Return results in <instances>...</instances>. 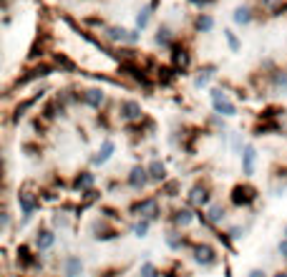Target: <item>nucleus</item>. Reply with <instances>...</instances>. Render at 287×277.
<instances>
[{
	"mask_svg": "<svg viewBox=\"0 0 287 277\" xmlns=\"http://www.w3.org/2000/svg\"><path fill=\"white\" fill-rule=\"evenodd\" d=\"M129 214L134 220H151L156 224L164 217V207H161L159 194H139L129 204Z\"/></svg>",
	"mask_w": 287,
	"mask_h": 277,
	"instance_id": "f257e3e1",
	"label": "nucleus"
},
{
	"mask_svg": "<svg viewBox=\"0 0 287 277\" xmlns=\"http://www.w3.org/2000/svg\"><path fill=\"white\" fill-rule=\"evenodd\" d=\"M211 202H214V186H211V182L207 177L196 179L194 186L187 192V204H189L191 209L199 212V209H207Z\"/></svg>",
	"mask_w": 287,
	"mask_h": 277,
	"instance_id": "f03ea898",
	"label": "nucleus"
},
{
	"mask_svg": "<svg viewBox=\"0 0 287 277\" xmlns=\"http://www.w3.org/2000/svg\"><path fill=\"white\" fill-rule=\"evenodd\" d=\"M116 121H121L124 126H134V124H139L146 119V111L144 106L139 104L136 98H121L118 104H116Z\"/></svg>",
	"mask_w": 287,
	"mask_h": 277,
	"instance_id": "7ed1b4c3",
	"label": "nucleus"
},
{
	"mask_svg": "<svg viewBox=\"0 0 287 277\" xmlns=\"http://www.w3.org/2000/svg\"><path fill=\"white\" fill-rule=\"evenodd\" d=\"M209 101H211V111L217 116H222V119H234L237 116V104L230 98V93L224 89H219V86L209 89Z\"/></svg>",
	"mask_w": 287,
	"mask_h": 277,
	"instance_id": "20e7f679",
	"label": "nucleus"
},
{
	"mask_svg": "<svg viewBox=\"0 0 287 277\" xmlns=\"http://www.w3.org/2000/svg\"><path fill=\"white\" fill-rule=\"evenodd\" d=\"M257 197H260L257 186H252L249 182H239V184L232 186V192H230V204L234 209H249L257 202Z\"/></svg>",
	"mask_w": 287,
	"mask_h": 277,
	"instance_id": "39448f33",
	"label": "nucleus"
},
{
	"mask_svg": "<svg viewBox=\"0 0 287 277\" xmlns=\"http://www.w3.org/2000/svg\"><path fill=\"white\" fill-rule=\"evenodd\" d=\"M40 194L36 192V189H30V186H20L18 189V207H20V214H23V220L20 224H25L28 220H33V214L40 209Z\"/></svg>",
	"mask_w": 287,
	"mask_h": 277,
	"instance_id": "423d86ee",
	"label": "nucleus"
},
{
	"mask_svg": "<svg viewBox=\"0 0 287 277\" xmlns=\"http://www.w3.org/2000/svg\"><path fill=\"white\" fill-rule=\"evenodd\" d=\"M189 255L202 270H211V267L219 265V252H217V247L209 244V242H196Z\"/></svg>",
	"mask_w": 287,
	"mask_h": 277,
	"instance_id": "0eeeda50",
	"label": "nucleus"
},
{
	"mask_svg": "<svg viewBox=\"0 0 287 277\" xmlns=\"http://www.w3.org/2000/svg\"><path fill=\"white\" fill-rule=\"evenodd\" d=\"M91 237H94L96 242H111V240H118L121 237V229L114 220H109V217L98 214L94 224H91Z\"/></svg>",
	"mask_w": 287,
	"mask_h": 277,
	"instance_id": "6e6552de",
	"label": "nucleus"
},
{
	"mask_svg": "<svg viewBox=\"0 0 287 277\" xmlns=\"http://www.w3.org/2000/svg\"><path fill=\"white\" fill-rule=\"evenodd\" d=\"M149 184H151V179H149L146 164H134L129 169V174H126V179H124V186L131 189V192H136V194H141Z\"/></svg>",
	"mask_w": 287,
	"mask_h": 277,
	"instance_id": "1a4fd4ad",
	"label": "nucleus"
},
{
	"mask_svg": "<svg viewBox=\"0 0 287 277\" xmlns=\"http://www.w3.org/2000/svg\"><path fill=\"white\" fill-rule=\"evenodd\" d=\"M194 220H196V212L189 204H184V207H172L169 214H166V224L174 227V229H187Z\"/></svg>",
	"mask_w": 287,
	"mask_h": 277,
	"instance_id": "9d476101",
	"label": "nucleus"
},
{
	"mask_svg": "<svg viewBox=\"0 0 287 277\" xmlns=\"http://www.w3.org/2000/svg\"><path fill=\"white\" fill-rule=\"evenodd\" d=\"M164 242H166V247H169L172 252H191V247L196 244L194 240H189V237L184 235V229H174V227L166 229Z\"/></svg>",
	"mask_w": 287,
	"mask_h": 277,
	"instance_id": "9b49d317",
	"label": "nucleus"
},
{
	"mask_svg": "<svg viewBox=\"0 0 287 277\" xmlns=\"http://www.w3.org/2000/svg\"><path fill=\"white\" fill-rule=\"evenodd\" d=\"M81 106L91 111H101L106 106V91L101 86H86L81 89Z\"/></svg>",
	"mask_w": 287,
	"mask_h": 277,
	"instance_id": "f8f14e48",
	"label": "nucleus"
},
{
	"mask_svg": "<svg viewBox=\"0 0 287 277\" xmlns=\"http://www.w3.org/2000/svg\"><path fill=\"white\" fill-rule=\"evenodd\" d=\"M68 186H71V192H76V194L83 197V194H88V192H94V189H96V174L91 171V169L76 171Z\"/></svg>",
	"mask_w": 287,
	"mask_h": 277,
	"instance_id": "ddd939ff",
	"label": "nucleus"
},
{
	"mask_svg": "<svg viewBox=\"0 0 287 277\" xmlns=\"http://www.w3.org/2000/svg\"><path fill=\"white\" fill-rule=\"evenodd\" d=\"M33 247H36V250H38L40 255L51 252L53 247H56V229H53V227L40 224V227L36 229V235H33Z\"/></svg>",
	"mask_w": 287,
	"mask_h": 277,
	"instance_id": "4468645a",
	"label": "nucleus"
},
{
	"mask_svg": "<svg viewBox=\"0 0 287 277\" xmlns=\"http://www.w3.org/2000/svg\"><path fill=\"white\" fill-rule=\"evenodd\" d=\"M101 38L111 46H129L131 40V31L129 28H121V25H106L101 28Z\"/></svg>",
	"mask_w": 287,
	"mask_h": 277,
	"instance_id": "2eb2a0df",
	"label": "nucleus"
},
{
	"mask_svg": "<svg viewBox=\"0 0 287 277\" xmlns=\"http://www.w3.org/2000/svg\"><path fill=\"white\" fill-rule=\"evenodd\" d=\"M265 83L272 93H287V68H272L269 74H265Z\"/></svg>",
	"mask_w": 287,
	"mask_h": 277,
	"instance_id": "dca6fc26",
	"label": "nucleus"
},
{
	"mask_svg": "<svg viewBox=\"0 0 287 277\" xmlns=\"http://www.w3.org/2000/svg\"><path fill=\"white\" fill-rule=\"evenodd\" d=\"M60 275L63 277H81L83 275V259L81 255H63L60 257Z\"/></svg>",
	"mask_w": 287,
	"mask_h": 277,
	"instance_id": "f3484780",
	"label": "nucleus"
},
{
	"mask_svg": "<svg viewBox=\"0 0 287 277\" xmlns=\"http://www.w3.org/2000/svg\"><path fill=\"white\" fill-rule=\"evenodd\" d=\"M114 151H116V141H114L111 136H106V139L101 141V147L94 151V156H91V166H103V164L114 156Z\"/></svg>",
	"mask_w": 287,
	"mask_h": 277,
	"instance_id": "a211bd4d",
	"label": "nucleus"
},
{
	"mask_svg": "<svg viewBox=\"0 0 287 277\" xmlns=\"http://www.w3.org/2000/svg\"><path fill=\"white\" fill-rule=\"evenodd\" d=\"M149 169V179L154 186H161L166 179H169V169H166V164L161 162V159H151V162L146 164Z\"/></svg>",
	"mask_w": 287,
	"mask_h": 277,
	"instance_id": "6ab92c4d",
	"label": "nucleus"
},
{
	"mask_svg": "<svg viewBox=\"0 0 287 277\" xmlns=\"http://www.w3.org/2000/svg\"><path fill=\"white\" fill-rule=\"evenodd\" d=\"M239 162H242V174L245 177H252L254 169H257V149L254 144H245V149L239 154Z\"/></svg>",
	"mask_w": 287,
	"mask_h": 277,
	"instance_id": "aec40b11",
	"label": "nucleus"
},
{
	"mask_svg": "<svg viewBox=\"0 0 287 277\" xmlns=\"http://www.w3.org/2000/svg\"><path fill=\"white\" fill-rule=\"evenodd\" d=\"M217 78V66L214 63H207V66H202V68H196L194 71V76H191V81H194V86L196 89H207V86Z\"/></svg>",
	"mask_w": 287,
	"mask_h": 277,
	"instance_id": "412c9836",
	"label": "nucleus"
},
{
	"mask_svg": "<svg viewBox=\"0 0 287 277\" xmlns=\"http://www.w3.org/2000/svg\"><path fill=\"white\" fill-rule=\"evenodd\" d=\"M154 43H156V46H161L164 51H172L176 43H179V38H176V33L172 31L169 25H159L156 33H154Z\"/></svg>",
	"mask_w": 287,
	"mask_h": 277,
	"instance_id": "4be33fe9",
	"label": "nucleus"
},
{
	"mask_svg": "<svg viewBox=\"0 0 287 277\" xmlns=\"http://www.w3.org/2000/svg\"><path fill=\"white\" fill-rule=\"evenodd\" d=\"M254 18H257V13H254V8L252 5H239L234 13H232V20L237 23V25H252L254 23Z\"/></svg>",
	"mask_w": 287,
	"mask_h": 277,
	"instance_id": "5701e85b",
	"label": "nucleus"
},
{
	"mask_svg": "<svg viewBox=\"0 0 287 277\" xmlns=\"http://www.w3.org/2000/svg\"><path fill=\"white\" fill-rule=\"evenodd\" d=\"M211 28H214V18H211L209 13H204V10H202L199 16L194 18V31H196V33H209Z\"/></svg>",
	"mask_w": 287,
	"mask_h": 277,
	"instance_id": "b1692460",
	"label": "nucleus"
},
{
	"mask_svg": "<svg viewBox=\"0 0 287 277\" xmlns=\"http://www.w3.org/2000/svg\"><path fill=\"white\" fill-rule=\"evenodd\" d=\"M151 227H154V222H151V220H134V224H131V235L139 237V240H144V237H149Z\"/></svg>",
	"mask_w": 287,
	"mask_h": 277,
	"instance_id": "393cba45",
	"label": "nucleus"
},
{
	"mask_svg": "<svg viewBox=\"0 0 287 277\" xmlns=\"http://www.w3.org/2000/svg\"><path fill=\"white\" fill-rule=\"evenodd\" d=\"M159 194H164V197H179L181 194V182L179 179H166L164 184H161V189H159Z\"/></svg>",
	"mask_w": 287,
	"mask_h": 277,
	"instance_id": "a878e982",
	"label": "nucleus"
},
{
	"mask_svg": "<svg viewBox=\"0 0 287 277\" xmlns=\"http://www.w3.org/2000/svg\"><path fill=\"white\" fill-rule=\"evenodd\" d=\"M151 10H154V3L139 10V16H136V28H139V31H144V28L149 25V20H151Z\"/></svg>",
	"mask_w": 287,
	"mask_h": 277,
	"instance_id": "bb28decb",
	"label": "nucleus"
},
{
	"mask_svg": "<svg viewBox=\"0 0 287 277\" xmlns=\"http://www.w3.org/2000/svg\"><path fill=\"white\" fill-rule=\"evenodd\" d=\"M222 33H224V40H227V46H230V51H232V53H239V51H242V40L237 38V33L230 31V28H227V31H222Z\"/></svg>",
	"mask_w": 287,
	"mask_h": 277,
	"instance_id": "cd10ccee",
	"label": "nucleus"
},
{
	"mask_svg": "<svg viewBox=\"0 0 287 277\" xmlns=\"http://www.w3.org/2000/svg\"><path fill=\"white\" fill-rule=\"evenodd\" d=\"M139 277H164V275L154 262H144V265L139 267Z\"/></svg>",
	"mask_w": 287,
	"mask_h": 277,
	"instance_id": "c85d7f7f",
	"label": "nucleus"
},
{
	"mask_svg": "<svg viewBox=\"0 0 287 277\" xmlns=\"http://www.w3.org/2000/svg\"><path fill=\"white\" fill-rule=\"evenodd\" d=\"M68 229L71 227V220H68V214L66 212H56V217H53V229Z\"/></svg>",
	"mask_w": 287,
	"mask_h": 277,
	"instance_id": "c756f323",
	"label": "nucleus"
},
{
	"mask_svg": "<svg viewBox=\"0 0 287 277\" xmlns=\"http://www.w3.org/2000/svg\"><path fill=\"white\" fill-rule=\"evenodd\" d=\"M277 252H280V257L287 262V237H280V242H277Z\"/></svg>",
	"mask_w": 287,
	"mask_h": 277,
	"instance_id": "7c9ffc66",
	"label": "nucleus"
},
{
	"mask_svg": "<svg viewBox=\"0 0 287 277\" xmlns=\"http://www.w3.org/2000/svg\"><path fill=\"white\" fill-rule=\"evenodd\" d=\"M247 277H272V275H267L262 267H252V270L247 272Z\"/></svg>",
	"mask_w": 287,
	"mask_h": 277,
	"instance_id": "2f4dec72",
	"label": "nucleus"
},
{
	"mask_svg": "<svg viewBox=\"0 0 287 277\" xmlns=\"http://www.w3.org/2000/svg\"><path fill=\"white\" fill-rule=\"evenodd\" d=\"M191 5H196V8H204V5H211L214 0H189Z\"/></svg>",
	"mask_w": 287,
	"mask_h": 277,
	"instance_id": "473e14b6",
	"label": "nucleus"
},
{
	"mask_svg": "<svg viewBox=\"0 0 287 277\" xmlns=\"http://www.w3.org/2000/svg\"><path fill=\"white\" fill-rule=\"evenodd\" d=\"M272 277H287V270H277V272L272 275Z\"/></svg>",
	"mask_w": 287,
	"mask_h": 277,
	"instance_id": "72a5a7b5",
	"label": "nucleus"
},
{
	"mask_svg": "<svg viewBox=\"0 0 287 277\" xmlns=\"http://www.w3.org/2000/svg\"><path fill=\"white\" fill-rule=\"evenodd\" d=\"M282 237H287V224H285V229H282Z\"/></svg>",
	"mask_w": 287,
	"mask_h": 277,
	"instance_id": "f704fd0d",
	"label": "nucleus"
}]
</instances>
